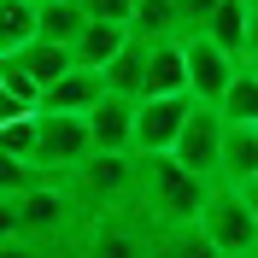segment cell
Masks as SVG:
<instances>
[{
    "mask_svg": "<svg viewBox=\"0 0 258 258\" xmlns=\"http://www.w3.org/2000/svg\"><path fill=\"white\" fill-rule=\"evenodd\" d=\"M129 117H135V100L106 94V88H100V100L82 112L88 147H94V153H129Z\"/></svg>",
    "mask_w": 258,
    "mask_h": 258,
    "instance_id": "cell-9",
    "label": "cell"
},
{
    "mask_svg": "<svg viewBox=\"0 0 258 258\" xmlns=\"http://www.w3.org/2000/svg\"><path fill=\"white\" fill-rule=\"evenodd\" d=\"M35 182V170L24 159H12V153H0V200H18V194Z\"/></svg>",
    "mask_w": 258,
    "mask_h": 258,
    "instance_id": "cell-22",
    "label": "cell"
},
{
    "mask_svg": "<svg viewBox=\"0 0 258 258\" xmlns=\"http://www.w3.org/2000/svg\"><path fill=\"white\" fill-rule=\"evenodd\" d=\"M194 223H200V235L211 241L217 258H252L258 252V223H252V211L241 206V194L229 182H211L206 188V206H200Z\"/></svg>",
    "mask_w": 258,
    "mask_h": 258,
    "instance_id": "cell-4",
    "label": "cell"
},
{
    "mask_svg": "<svg viewBox=\"0 0 258 258\" xmlns=\"http://www.w3.org/2000/svg\"><path fill=\"white\" fill-rule=\"evenodd\" d=\"M30 135H35V112L12 117V123H0V153H12V159H30Z\"/></svg>",
    "mask_w": 258,
    "mask_h": 258,
    "instance_id": "cell-21",
    "label": "cell"
},
{
    "mask_svg": "<svg viewBox=\"0 0 258 258\" xmlns=\"http://www.w3.org/2000/svg\"><path fill=\"white\" fill-rule=\"evenodd\" d=\"M0 235H18V211H12V200H0Z\"/></svg>",
    "mask_w": 258,
    "mask_h": 258,
    "instance_id": "cell-27",
    "label": "cell"
},
{
    "mask_svg": "<svg viewBox=\"0 0 258 258\" xmlns=\"http://www.w3.org/2000/svg\"><path fill=\"white\" fill-rule=\"evenodd\" d=\"M94 153L88 147V129H82V117H59V112H35V135H30V170L35 176H53L59 182L71 164H82Z\"/></svg>",
    "mask_w": 258,
    "mask_h": 258,
    "instance_id": "cell-5",
    "label": "cell"
},
{
    "mask_svg": "<svg viewBox=\"0 0 258 258\" xmlns=\"http://www.w3.org/2000/svg\"><path fill=\"white\" fill-rule=\"evenodd\" d=\"M147 258H217V252L200 235V223H170V229H153V252Z\"/></svg>",
    "mask_w": 258,
    "mask_h": 258,
    "instance_id": "cell-18",
    "label": "cell"
},
{
    "mask_svg": "<svg viewBox=\"0 0 258 258\" xmlns=\"http://www.w3.org/2000/svg\"><path fill=\"white\" fill-rule=\"evenodd\" d=\"M35 35V0H0V53L24 47Z\"/></svg>",
    "mask_w": 258,
    "mask_h": 258,
    "instance_id": "cell-20",
    "label": "cell"
},
{
    "mask_svg": "<svg viewBox=\"0 0 258 258\" xmlns=\"http://www.w3.org/2000/svg\"><path fill=\"white\" fill-rule=\"evenodd\" d=\"M206 176L182 170L170 153H147L135 159V182H129V206L141 211L153 229H170V223H194L200 206H206Z\"/></svg>",
    "mask_w": 258,
    "mask_h": 258,
    "instance_id": "cell-1",
    "label": "cell"
},
{
    "mask_svg": "<svg viewBox=\"0 0 258 258\" xmlns=\"http://www.w3.org/2000/svg\"><path fill=\"white\" fill-rule=\"evenodd\" d=\"M241 64L258 71V0H246V35H241Z\"/></svg>",
    "mask_w": 258,
    "mask_h": 258,
    "instance_id": "cell-25",
    "label": "cell"
},
{
    "mask_svg": "<svg viewBox=\"0 0 258 258\" xmlns=\"http://www.w3.org/2000/svg\"><path fill=\"white\" fill-rule=\"evenodd\" d=\"M188 106H194L188 94H141V100H135V117H129V153H135V159L170 153L182 117H188Z\"/></svg>",
    "mask_w": 258,
    "mask_h": 258,
    "instance_id": "cell-6",
    "label": "cell"
},
{
    "mask_svg": "<svg viewBox=\"0 0 258 258\" xmlns=\"http://www.w3.org/2000/svg\"><path fill=\"white\" fill-rule=\"evenodd\" d=\"M235 64L241 59H229L223 47H211L200 30L182 35V82H188V100H200V106H217L229 88V77H235Z\"/></svg>",
    "mask_w": 258,
    "mask_h": 258,
    "instance_id": "cell-8",
    "label": "cell"
},
{
    "mask_svg": "<svg viewBox=\"0 0 258 258\" xmlns=\"http://www.w3.org/2000/svg\"><path fill=\"white\" fill-rule=\"evenodd\" d=\"M100 100V71H64V77L41 82V94H35V112H59V117H82L88 106Z\"/></svg>",
    "mask_w": 258,
    "mask_h": 258,
    "instance_id": "cell-10",
    "label": "cell"
},
{
    "mask_svg": "<svg viewBox=\"0 0 258 258\" xmlns=\"http://www.w3.org/2000/svg\"><path fill=\"white\" fill-rule=\"evenodd\" d=\"M141 94H188L182 82V35L147 41V71H141ZM135 94V100H141Z\"/></svg>",
    "mask_w": 258,
    "mask_h": 258,
    "instance_id": "cell-12",
    "label": "cell"
},
{
    "mask_svg": "<svg viewBox=\"0 0 258 258\" xmlns=\"http://www.w3.org/2000/svg\"><path fill=\"white\" fill-rule=\"evenodd\" d=\"M0 258H59V252L30 241V235H0Z\"/></svg>",
    "mask_w": 258,
    "mask_h": 258,
    "instance_id": "cell-24",
    "label": "cell"
},
{
    "mask_svg": "<svg viewBox=\"0 0 258 258\" xmlns=\"http://www.w3.org/2000/svg\"><path fill=\"white\" fill-rule=\"evenodd\" d=\"M0 59H12L18 71H24V77L35 82V88H41V82H53V77H64V71H71V53H64L59 41H41V35H30V41H24V47H12V53H0Z\"/></svg>",
    "mask_w": 258,
    "mask_h": 258,
    "instance_id": "cell-15",
    "label": "cell"
},
{
    "mask_svg": "<svg viewBox=\"0 0 258 258\" xmlns=\"http://www.w3.org/2000/svg\"><path fill=\"white\" fill-rule=\"evenodd\" d=\"M35 6H47V0H35Z\"/></svg>",
    "mask_w": 258,
    "mask_h": 258,
    "instance_id": "cell-28",
    "label": "cell"
},
{
    "mask_svg": "<svg viewBox=\"0 0 258 258\" xmlns=\"http://www.w3.org/2000/svg\"><path fill=\"white\" fill-rule=\"evenodd\" d=\"M200 35L211 47H223L229 59H241V35H246V0H211V12L200 18Z\"/></svg>",
    "mask_w": 258,
    "mask_h": 258,
    "instance_id": "cell-16",
    "label": "cell"
},
{
    "mask_svg": "<svg viewBox=\"0 0 258 258\" xmlns=\"http://www.w3.org/2000/svg\"><path fill=\"white\" fill-rule=\"evenodd\" d=\"M217 147H223V117H217V106H200V100H194L188 117H182V129H176L170 159H176L182 170H194V176L217 182Z\"/></svg>",
    "mask_w": 258,
    "mask_h": 258,
    "instance_id": "cell-7",
    "label": "cell"
},
{
    "mask_svg": "<svg viewBox=\"0 0 258 258\" xmlns=\"http://www.w3.org/2000/svg\"><path fill=\"white\" fill-rule=\"evenodd\" d=\"M82 30V6L77 0H47V6H35V35L41 41H71V35Z\"/></svg>",
    "mask_w": 258,
    "mask_h": 258,
    "instance_id": "cell-19",
    "label": "cell"
},
{
    "mask_svg": "<svg viewBox=\"0 0 258 258\" xmlns=\"http://www.w3.org/2000/svg\"><path fill=\"white\" fill-rule=\"evenodd\" d=\"M235 194H241V206L252 211V223H258V176H246V182H235Z\"/></svg>",
    "mask_w": 258,
    "mask_h": 258,
    "instance_id": "cell-26",
    "label": "cell"
},
{
    "mask_svg": "<svg viewBox=\"0 0 258 258\" xmlns=\"http://www.w3.org/2000/svg\"><path fill=\"white\" fill-rule=\"evenodd\" d=\"M129 182H135V153H88L82 164H71L59 176V188L71 194V206L82 217H100L129 200Z\"/></svg>",
    "mask_w": 258,
    "mask_h": 258,
    "instance_id": "cell-2",
    "label": "cell"
},
{
    "mask_svg": "<svg viewBox=\"0 0 258 258\" xmlns=\"http://www.w3.org/2000/svg\"><path fill=\"white\" fill-rule=\"evenodd\" d=\"M147 252H153V223L129 200L100 211V217H88L77 246H71V258H147Z\"/></svg>",
    "mask_w": 258,
    "mask_h": 258,
    "instance_id": "cell-3",
    "label": "cell"
},
{
    "mask_svg": "<svg viewBox=\"0 0 258 258\" xmlns=\"http://www.w3.org/2000/svg\"><path fill=\"white\" fill-rule=\"evenodd\" d=\"M258 176V123H223V147H217V182H246Z\"/></svg>",
    "mask_w": 258,
    "mask_h": 258,
    "instance_id": "cell-11",
    "label": "cell"
},
{
    "mask_svg": "<svg viewBox=\"0 0 258 258\" xmlns=\"http://www.w3.org/2000/svg\"><path fill=\"white\" fill-rule=\"evenodd\" d=\"M217 117L223 123H258V71L235 64V77H229L223 100H217Z\"/></svg>",
    "mask_w": 258,
    "mask_h": 258,
    "instance_id": "cell-17",
    "label": "cell"
},
{
    "mask_svg": "<svg viewBox=\"0 0 258 258\" xmlns=\"http://www.w3.org/2000/svg\"><path fill=\"white\" fill-rule=\"evenodd\" d=\"M82 6V18H94V24H123L129 30V6L135 0H77Z\"/></svg>",
    "mask_w": 258,
    "mask_h": 258,
    "instance_id": "cell-23",
    "label": "cell"
},
{
    "mask_svg": "<svg viewBox=\"0 0 258 258\" xmlns=\"http://www.w3.org/2000/svg\"><path fill=\"white\" fill-rule=\"evenodd\" d=\"M123 41H129L123 24H94V18H82V30L64 41V53H71V64H77V71H100V64L112 59Z\"/></svg>",
    "mask_w": 258,
    "mask_h": 258,
    "instance_id": "cell-13",
    "label": "cell"
},
{
    "mask_svg": "<svg viewBox=\"0 0 258 258\" xmlns=\"http://www.w3.org/2000/svg\"><path fill=\"white\" fill-rule=\"evenodd\" d=\"M141 71H147V41H135V35H129L123 47L100 64V88H106V94L135 100V94H141Z\"/></svg>",
    "mask_w": 258,
    "mask_h": 258,
    "instance_id": "cell-14",
    "label": "cell"
}]
</instances>
